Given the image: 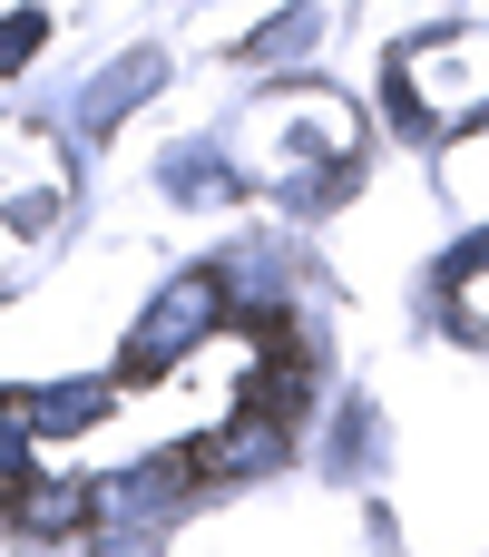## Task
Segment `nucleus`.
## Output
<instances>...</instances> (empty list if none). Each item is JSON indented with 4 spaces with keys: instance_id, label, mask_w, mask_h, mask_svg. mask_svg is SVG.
Returning a JSON list of instances; mask_svg holds the SVG:
<instances>
[{
    "instance_id": "obj_1",
    "label": "nucleus",
    "mask_w": 489,
    "mask_h": 557,
    "mask_svg": "<svg viewBox=\"0 0 489 557\" xmlns=\"http://www.w3.org/2000/svg\"><path fill=\"white\" fill-rule=\"evenodd\" d=\"M216 313H225V274H216V264L176 274V284H167V304L147 313V333L127 343V362H137V372H147V362H176L196 333H216Z\"/></svg>"
},
{
    "instance_id": "obj_2",
    "label": "nucleus",
    "mask_w": 489,
    "mask_h": 557,
    "mask_svg": "<svg viewBox=\"0 0 489 557\" xmlns=\"http://www.w3.org/2000/svg\"><path fill=\"white\" fill-rule=\"evenodd\" d=\"M0 509H10V529H29V539H69V529L98 519V490H88V480H20Z\"/></svg>"
},
{
    "instance_id": "obj_3",
    "label": "nucleus",
    "mask_w": 489,
    "mask_h": 557,
    "mask_svg": "<svg viewBox=\"0 0 489 557\" xmlns=\"http://www.w3.org/2000/svg\"><path fill=\"white\" fill-rule=\"evenodd\" d=\"M157 78H167V59H157V49H127V59H118V69H108V78L78 98V127H88V137H108V127H118V117H127V108H137Z\"/></svg>"
},
{
    "instance_id": "obj_4",
    "label": "nucleus",
    "mask_w": 489,
    "mask_h": 557,
    "mask_svg": "<svg viewBox=\"0 0 489 557\" xmlns=\"http://www.w3.org/2000/svg\"><path fill=\"white\" fill-rule=\"evenodd\" d=\"M323 39V10H284L274 29H255L245 39V69H265V59H294V49H314Z\"/></svg>"
},
{
    "instance_id": "obj_5",
    "label": "nucleus",
    "mask_w": 489,
    "mask_h": 557,
    "mask_svg": "<svg viewBox=\"0 0 489 557\" xmlns=\"http://www.w3.org/2000/svg\"><path fill=\"white\" fill-rule=\"evenodd\" d=\"M167 186H176L186 206H216V196H235V166H216V157L186 147V157H167Z\"/></svg>"
},
{
    "instance_id": "obj_6",
    "label": "nucleus",
    "mask_w": 489,
    "mask_h": 557,
    "mask_svg": "<svg viewBox=\"0 0 489 557\" xmlns=\"http://www.w3.org/2000/svg\"><path fill=\"white\" fill-rule=\"evenodd\" d=\"M20 431H29V401H0V499L29 480V460H20Z\"/></svg>"
},
{
    "instance_id": "obj_7",
    "label": "nucleus",
    "mask_w": 489,
    "mask_h": 557,
    "mask_svg": "<svg viewBox=\"0 0 489 557\" xmlns=\"http://www.w3.org/2000/svg\"><path fill=\"white\" fill-rule=\"evenodd\" d=\"M39 39H49V20H39V10H10V20H0V78H10Z\"/></svg>"
}]
</instances>
